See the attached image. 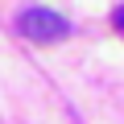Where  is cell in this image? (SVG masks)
I'll return each mask as SVG.
<instances>
[{
    "label": "cell",
    "mask_w": 124,
    "mask_h": 124,
    "mask_svg": "<svg viewBox=\"0 0 124 124\" xmlns=\"http://www.w3.org/2000/svg\"><path fill=\"white\" fill-rule=\"evenodd\" d=\"M112 29H116V33H124V4H116V8H112Z\"/></svg>",
    "instance_id": "2"
},
{
    "label": "cell",
    "mask_w": 124,
    "mask_h": 124,
    "mask_svg": "<svg viewBox=\"0 0 124 124\" xmlns=\"http://www.w3.org/2000/svg\"><path fill=\"white\" fill-rule=\"evenodd\" d=\"M17 29L29 41H37V46H54V41H62V37L70 33V21L62 17V13H54V8H46V4H29L17 17Z\"/></svg>",
    "instance_id": "1"
}]
</instances>
